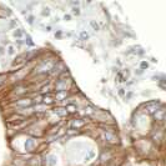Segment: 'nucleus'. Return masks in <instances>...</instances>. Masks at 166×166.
I'll list each match as a JSON object with an SVG mask.
<instances>
[{
  "instance_id": "obj_1",
  "label": "nucleus",
  "mask_w": 166,
  "mask_h": 166,
  "mask_svg": "<svg viewBox=\"0 0 166 166\" xmlns=\"http://www.w3.org/2000/svg\"><path fill=\"white\" fill-rule=\"evenodd\" d=\"M160 105H161L160 101H150L147 104H145V109H147V111L150 114H155L159 110V106Z\"/></svg>"
},
{
  "instance_id": "obj_2",
  "label": "nucleus",
  "mask_w": 166,
  "mask_h": 166,
  "mask_svg": "<svg viewBox=\"0 0 166 166\" xmlns=\"http://www.w3.org/2000/svg\"><path fill=\"white\" fill-rule=\"evenodd\" d=\"M102 136H104V139H105L106 141L111 142V144L117 142V137H116L115 135H113V134H110V133H104V134H102Z\"/></svg>"
},
{
  "instance_id": "obj_3",
  "label": "nucleus",
  "mask_w": 166,
  "mask_h": 166,
  "mask_svg": "<svg viewBox=\"0 0 166 166\" xmlns=\"http://www.w3.org/2000/svg\"><path fill=\"white\" fill-rule=\"evenodd\" d=\"M85 125V120H81V119H75L73 122H71V126L73 127H75V129H80V127H82V126H84Z\"/></svg>"
},
{
  "instance_id": "obj_4",
  "label": "nucleus",
  "mask_w": 166,
  "mask_h": 166,
  "mask_svg": "<svg viewBox=\"0 0 166 166\" xmlns=\"http://www.w3.org/2000/svg\"><path fill=\"white\" fill-rule=\"evenodd\" d=\"M34 146H35V140H34V139H27L26 142H25V149L27 151H31Z\"/></svg>"
},
{
  "instance_id": "obj_5",
  "label": "nucleus",
  "mask_w": 166,
  "mask_h": 166,
  "mask_svg": "<svg viewBox=\"0 0 166 166\" xmlns=\"http://www.w3.org/2000/svg\"><path fill=\"white\" fill-rule=\"evenodd\" d=\"M54 113L56 114V115H59V116H66L67 115V111L65 110V107H56V109H54Z\"/></svg>"
},
{
  "instance_id": "obj_6",
  "label": "nucleus",
  "mask_w": 166,
  "mask_h": 166,
  "mask_svg": "<svg viewBox=\"0 0 166 166\" xmlns=\"http://www.w3.org/2000/svg\"><path fill=\"white\" fill-rule=\"evenodd\" d=\"M31 102L33 101L30 99H21L16 102V105L18 106H29V105H31Z\"/></svg>"
},
{
  "instance_id": "obj_7",
  "label": "nucleus",
  "mask_w": 166,
  "mask_h": 166,
  "mask_svg": "<svg viewBox=\"0 0 166 166\" xmlns=\"http://www.w3.org/2000/svg\"><path fill=\"white\" fill-rule=\"evenodd\" d=\"M94 156H95L94 150H89V151H87V154H86V155H85V157H84V162H89V161H91L93 159H94Z\"/></svg>"
},
{
  "instance_id": "obj_8",
  "label": "nucleus",
  "mask_w": 166,
  "mask_h": 166,
  "mask_svg": "<svg viewBox=\"0 0 166 166\" xmlns=\"http://www.w3.org/2000/svg\"><path fill=\"white\" fill-rule=\"evenodd\" d=\"M13 35H14V38L20 39V38L24 36V31L21 29H15V30H14V33H13Z\"/></svg>"
},
{
  "instance_id": "obj_9",
  "label": "nucleus",
  "mask_w": 166,
  "mask_h": 166,
  "mask_svg": "<svg viewBox=\"0 0 166 166\" xmlns=\"http://www.w3.org/2000/svg\"><path fill=\"white\" fill-rule=\"evenodd\" d=\"M55 100L51 98L50 95H47V96H44L43 98V104H46V105H51V104L54 102Z\"/></svg>"
},
{
  "instance_id": "obj_10",
  "label": "nucleus",
  "mask_w": 166,
  "mask_h": 166,
  "mask_svg": "<svg viewBox=\"0 0 166 166\" xmlns=\"http://www.w3.org/2000/svg\"><path fill=\"white\" fill-rule=\"evenodd\" d=\"M67 96V91L66 90H63V91H59L58 94H56V100H63V99H65Z\"/></svg>"
},
{
  "instance_id": "obj_11",
  "label": "nucleus",
  "mask_w": 166,
  "mask_h": 166,
  "mask_svg": "<svg viewBox=\"0 0 166 166\" xmlns=\"http://www.w3.org/2000/svg\"><path fill=\"white\" fill-rule=\"evenodd\" d=\"M65 110L67 111V114L69 113H75V111H76V105H74V104H69V105L65 106Z\"/></svg>"
},
{
  "instance_id": "obj_12",
  "label": "nucleus",
  "mask_w": 166,
  "mask_h": 166,
  "mask_svg": "<svg viewBox=\"0 0 166 166\" xmlns=\"http://www.w3.org/2000/svg\"><path fill=\"white\" fill-rule=\"evenodd\" d=\"M155 117H156V120H164V110L162 109L157 110L155 113Z\"/></svg>"
},
{
  "instance_id": "obj_13",
  "label": "nucleus",
  "mask_w": 166,
  "mask_h": 166,
  "mask_svg": "<svg viewBox=\"0 0 166 166\" xmlns=\"http://www.w3.org/2000/svg\"><path fill=\"white\" fill-rule=\"evenodd\" d=\"M47 165H49V166H55V165H56V157L53 156V155L47 157Z\"/></svg>"
},
{
  "instance_id": "obj_14",
  "label": "nucleus",
  "mask_w": 166,
  "mask_h": 166,
  "mask_svg": "<svg viewBox=\"0 0 166 166\" xmlns=\"http://www.w3.org/2000/svg\"><path fill=\"white\" fill-rule=\"evenodd\" d=\"M90 25L93 26V29H94L95 31H98V30H99V24H98V23H95L94 20H91V21H90Z\"/></svg>"
},
{
  "instance_id": "obj_15",
  "label": "nucleus",
  "mask_w": 166,
  "mask_h": 166,
  "mask_svg": "<svg viewBox=\"0 0 166 166\" xmlns=\"http://www.w3.org/2000/svg\"><path fill=\"white\" fill-rule=\"evenodd\" d=\"M14 53H15V47H14L13 45H9V46H8V54H9V55H13Z\"/></svg>"
},
{
  "instance_id": "obj_16",
  "label": "nucleus",
  "mask_w": 166,
  "mask_h": 166,
  "mask_svg": "<svg viewBox=\"0 0 166 166\" xmlns=\"http://www.w3.org/2000/svg\"><path fill=\"white\" fill-rule=\"evenodd\" d=\"M80 36H81V39H84V40H86V39L89 38V35H87V33H85V31H82V33L80 34Z\"/></svg>"
},
{
  "instance_id": "obj_17",
  "label": "nucleus",
  "mask_w": 166,
  "mask_h": 166,
  "mask_svg": "<svg viewBox=\"0 0 166 166\" xmlns=\"http://www.w3.org/2000/svg\"><path fill=\"white\" fill-rule=\"evenodd\" d=\"M43 10H44V11H43V15H44V16H45V15H46V16H47V15H50V10L47 9V8H44Z\"/></svg>"
},
{
  "instance_id": "obj_18",
  "label": "nucleus",
  "mask_w": 166,
  "mask_h": 166,
  "mask_svg": "<svg viewBox=\"0 0 166 166\" xmlns=\"http://www.w3.org/2000/svg\"><path fill=\"white\" fill-rule=\"evenodd\" d=\"M73 13H74V14H76V15H79V14H80L79 8H73Z\"/></svg>"
},
{
  "instance_id": "obj_19",
  "label": "nucleus",
  "mask_w": 166,
  "mask_h": 166,
  "mask_svg": "<svg viewBox=\"0 0 166 166\" xmlns=\"http://www.w3.org/2000/svg\"><path fill=\"white\" fill-rule=\"evenodd\" d=\"M85 113H87V114H93V110H91V107H87V109H85Z\"/></svg>"
},
{
  "instance_id": "obj_20",
  "label": "nucleus",
  "mask_w": 166,
  "mask_h": 166,
  "mask_svg": "<svg viewBox=\"0 0 166 166\" xmlns=\"http://www.w3.org/2000/svg\"><path fill=\"white\" fill-rule=\"evenodd\" d=\"M141 67H142V69L147 67V63H141Z\"/></svg>"
},
{
  "instance_id": "obj_21",
  "label": "nucleus",
  "mask_w": 166,
  "mask_h": 166,
  "mask_svg": "<svg viewBox=\"0 0 166 166\" xmlns=\"http://www.w3.org/2000/svg\"><path fill=\"white\" fill-rule=\"evenodd\" d=\"M64 19L69 21V20H70V15H65V16H64Z\"/></svg>"
},
{
  "instance_id": "obj_22",
  "label": "nucleus",
  "mask_w": 166,
  "mask_h": 166,
  "mask_svg": "<svg viewBox=\"0 0 166 166\" xmlns=\"http://www.w3.org/2000/svg\"><path fill=\"white\" fill-rule=\"evenodd\" d=\"M120 95H124V89H120V91H119Z\"/></svg>"
}]
</instances>
